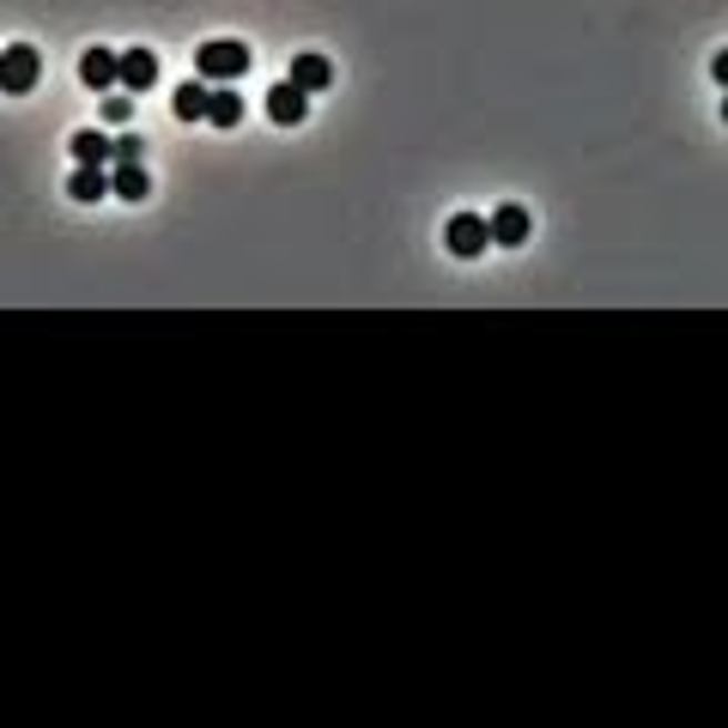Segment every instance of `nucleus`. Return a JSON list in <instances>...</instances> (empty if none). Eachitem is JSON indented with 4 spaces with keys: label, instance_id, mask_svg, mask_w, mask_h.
I'll list each match as a JSON object with an SVG mask.
<instances>
[{
    "label": "nucleus",
    "instance_id": "f257e3e1",
    "mask_svg": "<svg viewBox=\"0 0 728 728\" xmlns=\"http://www.w3.org/2000/svg\"><path fill=\"white\" fill-rule=\"evenodd\" d=\"M194 73H201L206 85H243V73H250V43H237V37H206V43L194 49Z\"/></svg>",
    "mask_w": 728,
    "mask_h": 728
},
{
    "label": "nucleus",
    "instance_id": "f03ea898",
    "mask_svg": "<svg viewBox=\"0 0 728 728\" xmlns=\"http://www.w3.org/2000/svg\"><path fill=\"white\" fill-rule=\"evenodd\" d=\"M37 80H43V55H37L31 43H7L0 49V91H7V98L37 91Z\"/></svg>",
    "mask_w": 728,
    "mask_h": 728
},
{
    "label": "nucleus",
    "instance_id": "7ed1b4c3",
    "mask_svg": "<svg viewBox=\"0 0 728 728\" xmlns=\"http://www.w3.org/2000/svg\"><path fill=\"white\" fill-rule=\"evenodd\" d=\"M444 250L455 255V262H479V255L492 250V225L486 213H455L444 225Z\"/></svg>",
    "mask_w": 728,
    "mask_h": 728
},
{
    "label": "nucleus",
    "instance_id": "20e7f679",
    "mask_svg": "<svg viewBox=\"0 0 728 728\" xmlns=\"http://www.w3.org/2000/svg\"><path fill=\"white\" fill-rule=\"evenodd\" d=\"M486 225H492V243H498V250H523L528 231H535V213H528L523 201H504L486 213Z\"/></svg>",
    "mask_w": 728,
    "mask_h": 728
},
{
    "label": "nucleus",
    "instance_id": "39448f33",
    "mask_svg": "<svg viewBox=\"0 0 728 728\" xmlns=\"http://www.w3.org/2000/svg\"><path fill=\"white\" fill-rule=\"evenodd\" d=\"M115 85L134 91V98H146V91L159 85V55H152V49H128V55H115Z\"/></svg>",
    "mask_w": 728,
    "mask_h": 728
},
{
    "label": "nucleus",
    "instance_id": "423d86ee",
    "mask_svg": "<svg viewBox=\"0 0 728 728\" xmlns=\"http://www.w3.org/2000/svg\"><path fill=\"white\" fill-rule=\"evenodd\" d=\"M304 115H310V91H297L292 80L267 85V122H280V128H297Z\"/></svg>",
    "mask_w": 728,
    "mask_h": 728
},
{
    "label": "nucleus",
    "instance_id": "0eeeda50",
    "mask_svg": "<svg viewBox=\"0 0 728 728\" xmlns=\"http://www.w3.org/2000/svg\"><path fill=\"white\" fill-rule=\"evenodd\" d=\"M285 80H292L297 91H328V85H334V61H328V55H316V49H304V55H292Z\"/></svg>",
    "mask_w": 728,
    "mask_h": 728
},
{
    "label": "nucleus",
    "instance_id": "6e6552de",
    "mask_svg": "<svg viewBox=\"0 0 728 728\" xmlns=\"http://www.w3.org/2000/svg\"><path fill=\"white\" fill-rule=\"evenodd\" d=\"M110 194H115V201H146V194H152V176H146V159H140V164H110Z\"/></svg>",
    "mask_w": 728,
    "mask_h": 728
},
{
    "label": "nucleus",
    "instance_id": "1a4fd4ad",
    "mask_svg": "<svg viewBox=\"0 0 728 728\" xmlns=\"http://www.w3.org/2000/svg\"><path fill=\"white\" fill-rule=\"evenodd\" d=\"M80 85L85 91H115V49H85L80 55Z\"/></svg>",
    "mask_w": 728,
    "mask_h": 728
},
{
    "label": "nucleus",
    "instance_id": "9d476101",
    "mask_svg": "<svg viewBox=\"0 0 728 728\" xmlns=\"http://www.w3.org/2000/svg\"><path fill=\"white\" fill-rule=\"evenodd\" d=\"M103 194H110V164H80V171L68 176V201L91 206V201H103Z\"/></svg>",
    "mask_w": 728,
    "mask_h": 728
},
{
    "label": "nucleus",
    "instance_id": "9b49d317",
    "mask_svg": "<svg viewBox=\"0 0 728 728\" xmlns=\"http://www.w3.org/2000/svg\"><path fill=\"white\" fill-rule=\"evenodd\" d=\"M68 152H73V164H110L115 159V140L103 134V128H80V134L68 140Z\"/></svg>",
    "mask_w": 728,
    "mask_h": 728
},
{
    "label": "nucleus",
    "instance_id": "f8f14e48",
    "mask_svg": "<svg viewBox=\"0 0 728 728\" xmlns=\"http://www.w3.org/2000/svg\"><path fill=\"white\" fill-rule=\"evenodd\" d=\"M206 85L201 73H194V80H182L176 91H171V110H176V122H206Z\"/></svg>",
    "mask_w": 728,
    "mask_h": 728
},
{
    "label": "nucleus",
    "instance_id": "ddd939ff",
    "mask_svg": "<svg viewBox=\"0 0 728 728\" xmlns=\"http://www.w3.org/2000/svg\"><path fill=\"white\" fill-rule=\"evenodd\" d=\"M206 122L213 128H237L243 122V91L237 85H213L206 91Z\"/></svg>",
    "mask_w": 728,
    "mask_h": 728
},
{
    "label": "nucleus",
    "instance_id": "4468645a",
    "mask_svg": "<svg viewBox=\"0 0 728 728\" xmlns=\"http://www.w3.org/2000/svg\"><path fill=\"white\" fill-rule=\"evenodd\" d=\"M103 122H115V128H128V122H134V91H122V85H115V91H103Z\"/></svg>",
    "mask_w": 728,
    "mask_h": 728
},
{
    "label": "nucleus",
    "instance_id": "2eb2a0df",
    "mask_svg": "<svg viewBox=\"0 0 728 728\" xmlns=\"http://www.w3.org/2000/svg\"><path fill=\"white\" fill-rule=\"evenodd\" d=\"M146 159V140L134 134V128H122V134H115V159L110 164H140Z\"/></svg>",
    "mask_w": 728,
    "mask_h": 728
},
{
    "label": "nucleus",
    "instance_id": "dca6fc26",
    "mask_svg": "<svg viewBox=\"0 0 728 728\" xmlns=\"http://www.w3.org/2000/svg\"><path fill=\"white\" fill-rule=\"evenodd\" d=\"M710 80H717V85L728 91V49H722V55H717V61H710Z\"/></svg>",
    "mask_w": 728,
    "mask_h": 728
},
{
    "label": "nucleus",
    "instance_id": "f3484780",
    "mask_svg": "<svg viewBox=\"0 0 728 728\" xmlns=\"http://www.w3.org/2000/svg\"><path fill=\"white\" fill-rule=\"evenodd\" d=\"M722 122H728V91H722Z\"/></svg>",
    "mask_w": 728,
    "mask_h": 728
}]
</instances>
